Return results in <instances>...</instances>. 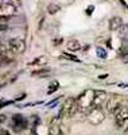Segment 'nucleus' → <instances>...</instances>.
Returning <instances> with one entry per match:
<instances>
[{
	"label": "nucleus",
	"mask_w": 128,
	"mask_h": 135,
	"mask_svg": "<svg viewBox=\"0 0 128 135\" xmlns=\"http://www.w3.org/2000/svg\"><path fill=\"white\" fill-rule=\"evenodd\" d=\"M66 49L69 51H72V53H76V51L81 50V43L77 39H70L67 42V45H66Z\"/></svg>",
	"instance_id": "ddd939ff"
},
{
	"label": "nucleus",
	"mask_w": 128,
	"mask_h": 135,
	"mask_svg": "<svg viewBox=\"0 0 128 135\" xmlns=\"http://www.w3.org/2000/svg\"><path fill=\"white\" fill-rule=\"evenodd\" d=\"M62 58H65V60H69V61H74V62H81V60H78L76 55H73V54H69V53H63L62 54Z\"/></svg>",
	"instance_id": "a211bd4d"
},
{
	"label": "nucleus",
	"mask_w": 128,
	"mask_h": 135,
	"mask_svg": "<svg viewBox=\"0 0 128 135\" xmlns=\"http://www.w3.org/2000/svg\"><path fill=\"white\" fill-rule=\"evenodd\" d=\"M61 9V6H58V4H49L47 6V14H50V15H55L58 11Z\"/></svg>",
	"instance_id": "f3484780"
},
{
	"label": "nucleus",
	"mask_w": 128,
	"mask_h": 135,
	"mask_svg": "<svg viewBox=\"0 0 128 135\" xmlns=\"http://www.w3.org/2000/svg\"><path fill=\"white\" fill-rule=\"evenodd\" d=\"M93 11H95V6H90V7L86 9V15H92Z\"/></svg>",
	"instance_id": "393cba45"
},
{
	"label": "nucleus",
	"mask_w": 128,
	"mask_h": 135,
	"mask_svg": "<svg viewBox=\"0 0 128 135\" xmlns=\"http://www.w3.org/2000/svg\"><path fill=\"white\" fill-rule=\"evenodd\" d=\"M96 54H97V57L99 58H107V50L105 49H102V47H96Z\"/></svg>",
	"instance_id": "6ab92c4d"
},
{
	"label": "nucleus",
	"mask_w": 128,
	"mask_h": 135,
	"mask_svg": "<svg viewBox=\"0 0 128 135\" xmlns=\"http://www.w3.org/2000/svg\"><path fill=\"white\" fill-rule=\"evenodd\" d=\"M0 135H11V134H9V131L6 130V128H0Z\"/></svg>",
	"instance_id": "b1692460"
},
{
	"label": "nucleus",
	"mask_w": 128,
	"mask_h": 135,
	"mask_svg": "<svg viewBox=\"0 0 128 135\" xmlns=\"http://www.w3.org/2000/svg\"><path fill=\"white\" fill-rule=\"evenodd\" d=\"M60 118H54L50 123V135H60Z\"/></svg>",
	"instance_id": "f8f14e48"
},
{
	"label": "nucleus",
	"mask_w": 128,
	"mask_h": 135,
	"mask_svg": "<svg viewBox=\"0 0 128 135\" xmlns=\"http://www.w3.org/2000/svg\"><path fill=\"white\" fill-rule=\"evenodd\" d=\"M127 120H128V107L123 105L115 114V123H116V126H117V127H124Z\"/></svg>",
	"instance_id": "0eeeda50"
},
{
	"label": "nucleus",
	"mask_w": 128,
	"mask_h": 135,
	"mask_svg": "<svg viewBox=\"0 0 128 135\" xmlns=\"http://www.w3.org/2000/svg\"><path fill=\"white\" fill-rule=\"evenodd\" d=\"M124 101H125V99H124L123 96H120V95H112V96L108 99L107 104H105L108 114L115 115L116 112H117V111L124 105Z\"/></svg>",
	"instance_id": "7ed1b4c3"
},
{
	"label": "nucleus",
	"mask_w": 128,
	"mask_h": 135,
	"mask_svg": "<svg viewBox=\"0 0 128 135\" xmlns=\"http://www.w3.org/2000/svg\"><path fill=\"white\" fill-rule=\"evenodd\" d=\"M49 73H50V69H46V68H43V69H39V70L32 72V76H42V74H49Z\"/></svg>",
	"instance_id": "aec40b11"
},
{
	"label": "nucleus",
	"mask_w": 128,
	"mask_h": 135,
	"mask_svg": "<svg viewBox=\"0 0 128 135\" xmlns=\"http://www.w3.org/2000/svg\"><path fill=\"white\" fill-rule=\"evenodd\" d=\"M6 119H7V116L4 114H0V124H3V123L6 122Z\"/></svg>",
	"instance_id": "a878e982"
},
{
	"label": "nucleus",
	"mask_w": 128,
	"mask_h": 135,
	"mask_svg": "<svg viewBox=\"0 0 128 135\" xmlns=\"http://www.w3.org/2000/svg\"><path fill=\"white\" fill-rule=\"evenodd\" d=\"M86 119L92 126H99L104 122V119H105V114H104V111L101 108H92L88 112Z\"/></svg>",
	"instance_id": "20e7f679"
},
{
	"label": "nucleus",
	"mask_w": 128,
	"mask_h": 135,
	"mask_svg": "<svg viewBox=\"0 0 128 135\" xmlns=\"http://www.w3.org/2000/svg\"><path fill=\"white\" fill-rule=\"evenodd\" d=\"M45 64H47V58L46 57H37V58H34V61H31V62H28V65H31V66H34V65H45Z\"/></svg>",
	"instance_id": "4468645a"
},
{
	"label": "nucleus",
	"mask_w": 128,
	"mask_h": 135,
	"mask_svg": "<svg viewBox=\"0 0 128 135\" xmlns=\"http://www.w3.org/2000/svg\"><path fill=\"white\" fill-rule=\"evenodd\" d=\"M108 95L105 91H96L95 92V100H93V108H101V105L108 101Z\"/></svg>",
	"instance_id": "1a4fd4ad"
},
{
	"label": "nucleus",
	"mask_w": 128,
	"mask_h": 135,
	"mask_svg": "<svg viewBox=\"0 0 128 135\" xmlns=\"http://www.w3.org/2000/svg\"><path fill=\"white\" fill-rule=\"evenodd\" d=\"M8 62H11L9 60H6V58H3L2 55H0V66L2 65H4V64H8Z\"/></svg>",
	"instance_id": "5701e85b"
},
{
	"label": "nucleus",
	"mask_w": 128,
	"mask_h": 135,
	"mask_svg": "<svg viewBox=\"0 0 128 135\" xmlns=\"http://www.w3.org/2000/svg\"><path fill=\"white\" fill-rule=\"evenodd\" d=\"M0 55H2L3 58H6V60L12 61V58H14V55H15V54L12 53V50H11L8 42L0 43Z\"/></svg>",
	"instance_id": "9d476101"
},
{
	"label": "nucleus",
	"mask_w": 128,
	"mask_h": 135,
	"mask_svg": "<svg viewBox=\"0 0 128 135\" xmlns=\"http://www.w3.org/2000/svg\"><path fill=\"white\" fill-rule=\"evenodd\" d=\"M8 28V26L7 25H3V23H0V31H6Z\"/></svg>",
	"instance_id": "bb28decb"
},
{
	"label": "nucleus",
	"mask_w": 128,
	"mask_h": 135,
	"mask_svg": "<svg viewBox=\"0 0 128 135\" xmlns=\"http://www.w3.org/2000/svg\"><path fill=\"white\" fill-rule=\"evenodd\" d=\"M15 14H16V6L11 4V3H3L0 6V16L11 19Z\"/></svg>",
	"instance_id": "6e6552de"
},
{
	"label": "nucleus",
	"mask_w": 128,
	"mask_h": 135,
	"mask_svg": "<svg viewBox=\"0 0 128 135\" xmlns=\"http://www.w3.org/2000/svg\"><path fill=\"white\" fill-rule=\"evenodd\" d=\"M119 34L123 41H128V25H123L119 30Z\"/></svg>",
	"instance_id": "dca6fc26"
},
{
	"label": "nucleus",
	"mask_w": 128,
	"mask_h": 135,
	"mask_svg": "<svg viewBox=\"0 0 128 135\" xmlns=\"http://www.w3.org/2000/svg\"><path fill=\"white\" fill-rule=\"evenodd\" d=\"M127 54H128V46L120 47V50H119V55H120V57H125Z\"/></svg>",
	"instance_id": "412c9836"
},
{
	"label": "nucleus",
	"mask_w": 128,
	"mask_h": 135,
	"mask_svg": "<svg viewBox=\"0 0 128 135\" xmlns=\"http://www.w3.org/2000/svg\"><path fill=\"white\" fill-rule=\"evenodd\" d=\"M11 103H14V101H6V100H0V108L4 107V105H8Z\"/></svg>",
	"instance_id": "4be33fe9"
},
{
	"label": "nucleus",
	"mask_w": 128,
	"mask_h": 135,
	"mask_svg": "<svg viewBox=\"0 0 128 135\" xmlns=\"http://www.w3.org/2000/svg\"><path fill=\"white\" fill-rule=\"evenodd\" d=\"M62 42H63V39H62V38H58V39H54V42H53V43H54V45H60V43H62Z\"/></svg>",
	"instance_id": "cd10ccee"
},
{
	"label": "nucleus",
	"mask_w": 128,
	"mask_h": 135,
	"mask_svg": "<svg viewBox=\"0 0 128 135\" xmlns=\"http://www.w3.org/2000/svg\"><path fill=\"white\" fill-rule=\"evenodd\" d=\"M58 88H60V83H58V81H51V83L49 84V86H47V93L51 95V93L57 92Z\"/></svg>",
	"instance_id": "2eb2a0df"
},
{
	"label": "nucleus",
	"mask_w": 128,
	"mask_h": 135,
	"mask_svg": "<svg viewBox=\"0 0 128 135\" xmlns=\"http://www.w3.org/2000/svg\"><path fill=\"white\" fill-rule=\"evenodd\" d=\"M119 2H120V4H121V6H123L125 9H128V4L125 3V0H119Z\"/></svg>",
	"instance_id": "c85d7f7f"
},
{
	"label": "nucleus",
	"mask_w": 128,
	"mask_h": 135,
	"mask_svg": "<svg viewBox=\"0 0 128 135\" xmlns=\"http://www.w3.org/2000/svg\"><path fill=\"white\" fill-rule=\"evenodd\" d=\"M11 50H12L14 54H22L26 50V42L22 38H11L9 41H7Z\"/></svg>",
	"instance_id": "39448f33"
},
{
	"label": "nucleus",
	"mask_w": 128,
	"mask_h": 135,
	"mask_svg": "<svg viewBox=\"0 0 128 135\" xmlns=\"http://www.w3.org/2000/svg\"><path fill=\"white\" fill-rule=\"evenodd\" d=\"M123 26V19L120 16H112L109 20V30L111 31H119Z\"/></svg>",
	"instance_id": "9b49d317"
},
{
	"label": "nucleus",
	"mask_w": 128,
	"mask_h": 135,
	"mask_svg": "<svg viewBox=\"0 0 128 135\" xmlns=\"http://www.w3.org/2000/svg\"><path fill=\"white\" fill-rule=\"evenodd\" d=\"M3 4V0H0V6H2Z\"/></svg>",
	"instance_id": "7c9ffc66"
},
{
	"label": "nucleus",
	"mask_w": 128,
	"mask_h": 135,
	"mask_svg": "<svg viewBox=\"0 0 128 135\" xmlns=\"http://www.w3.org/2000/svg\"><path fill=\"white\" fill-rule=\"evenodd\" d=\"M124 62H125V64H128V60H124Z\"/></svg>",
	"instance_id": "2f4dec72"
},
{
	"label": "nucleus",
	"mask_w": 128,
	"mask_h": 135,
	"mask_svg": "<svg viewBox=\"0 0 128 135\" xmlns=\"http://www.w3.org/2000/svg\"><path fill=\"white\" fill-rule=\"evenodd\" d=\"M12 128L15 132H20L27 128V120L20 114H15L12 116Z\"/></svg>",
	"instance_id": "423d86ee"
},
{
	"label": "nucleus",
	"mask_w": 128,
	"mask_h": 135,
	"mask_svg": "<svg viewBox=\"0 0 128 135\" xmlns=\"http://www.w3.org/2000/svg\"><path fill=\"white\" fill-rule=\"evenodd\" d=\"M107 77H108V74H101V76H99L100 80H102V78H107Z\"/></svg>",
	"instance_id": "c756f323"
},
{
	"label": "nucleus",
	"mask_w": 128,
	"mask_h": 135,
	"mask_svg": "<svg viewBox=\"0 0 128 135\" xmlns=\"http://www.w3.org/2000/svg\"><path fill=\"white\" fill-rule=\"evenodd\" d=\"M95 92L93 89H86L78 96L77 104H78V111L80 112H89L93 108V100H95Z\"/></svg>",
	"instance_id": "f257e3e1"
},
{
	"label": "nucleus",
	"mask_w": 128,
	"mask_h": 135,
	"mask_svg": "<svg viewBox=\"0 0 128 135\" xmlns=\"http://www.w3.org/2000/svg\"><path fill=\"white\" fill-rule=\"evenodd\" d=\"M78 112V104L74 97H67L61 108L60 118H72Z\"/></svg>",
	"instance_id": "f03ea898"
}]
</instances>
